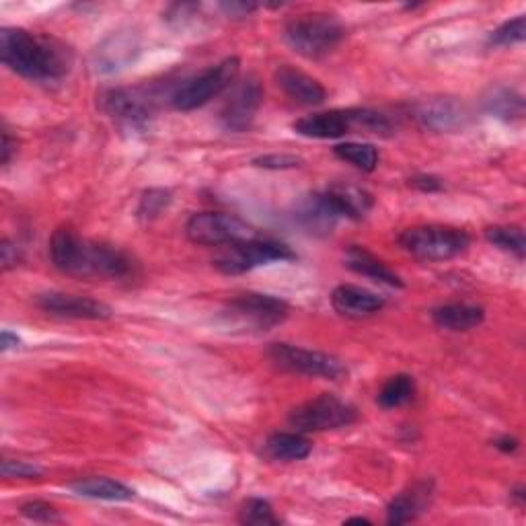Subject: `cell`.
<instances>
[{
  "mask_svg": "<svg viewBox=\"0 0 526 526\" xmlns=\"http://www.w3.org/2000/svg\"><path fill=\"white\" fill-rule=\"evenodd\" d=\"M50 259L62 274L77 278H128L134 261L128 253L105 243L89 241L70 227H60L50 241Z\"/></svg>",
  "mask_w": 526,
  "mask_h": 526,
  "instance_id": "1",
  "label": "cell"
},
{
  "mask_svg": "<svg viewBox=\"0 0 526 526\" xmlns=\"http://www.w3.org/2000/svg\"><path fill=\"white\" fill-rule=\"evenodd\" d=\"M0 58L19 77L35 83L58 81L72 68V52L64 44L21 27L0 31Z\"/></svg>",
  "mask_w": 526,
  "mask_h": 526,
  "instance_id": "2",
  "label": "cell"
},
{
  "mask_svg": "<svg viewBox=\"0 0 526 526\" xmlns=\"http://www.w3.org/2000/svg\"><path fill=\"white\" fill-rule=\"evenodd\" d=\"M346 27L331 13H309L298 15L288 21L284 29L286 44L298 54L309 60L323 58L331 54L344 42Z\"/></svg>",
  "mask_w": 526,
  "mask_h": 526,
  "instance_id": "3",
  "label": "cell"
},
{
  "mask_svg": "<svg viewBox=\"0 0 526 526\" xmlns=\"http://www.w3.org/2000/svg\"><path fill=\"white\" fill-rule=\"evenodd\" d=\"M399 245L403 251L422 261H446L465 253L471 245V237L457 227L422 224V227L405 229L399 235Z\"/></svg>",
  "mask_w": 526,
  "mask_h": 526,
  "instance_id": "4",
  "label": "cell"
},
{
  "mask_svg": "<svg viewBox=\"0 0 526 526\" xmlns=\"http://www.w3.org/2000/svg\"><path fill=\"white\" fill-rule=\"evenodd\" d=\"M241 62L239 58H224L222 62L208 66L196 77L187 79L179 89L171 95V103L179 111H194L198 107H204L214 97L222 95L227 89L233 87L237 81Z\"/></svg>",
  "mask_w": 526,
  "mask_h": 526,
  "instance_id": "5",
  "label": "cell"
},
{
  "mask_svg": "<svg viewBox=\"0 0 526 526\" xmlns=\"http://www.w3.org/2000/svg\"><path fill=\"white\" fill-rule=\"evenodd\" d=\"M296 253L278 241L249 239L235 245H227L214 257V268L227 276H239L261 266H270L276 261H292Z\"/></svg>",
  "mask_w": 526,
  "mask_h": 526,
  "instance_id": "6",
  "label": "cell"
},
{
  "mask_svg": "<svg viewBox=\"0 0 526 526\" xmlns=\"http://www.w3.org/2000/svg\"><path fill=\"white\" fill-rule=\"evenodd\" d=\"M290 307L286 300L272 296L247 292L239 294L229 300L222 315L231 325L239 329H253V331H270L286 321Z\"/></svg>",
  "mask_w": 526,
  "mask_h": 526,
  "instance_id": "7",
  "label": "cell"
},
{
  "mask_svg": "<svg viewBox=\"0 0 526 526\" xmlns=\"http://www.w3.org/2000/svg\"><path fill=\"white\" fill-rule=\"evenodd\" d=\"M356 409L335 395H319L303 405H298L290 411L288 422L296 432L311 434V432H327L348 428L356 422Z\"/></svg>",
  "mask_w": 526,
  "mask_h": 526,
  "instance_id": "8",
  "label": "cell"
},
{
  "mask_svg": "<svg viewBox=\"0 0 526 526\" xmlns=\"http://www.w3.org/2000/svg\"><path fill=\"white\" fill-rule=\"evenodd\" d=\"M268 358L274 366L284 372L300 374V377L325 379V381H340L348 372L346 364L325 352L298 348L290 344H272L268 348Z\"/></svg>",
  "mask_w": 526,
  "mask_h": 526,
  "instance_id": "9",
  "label": "cell"
},
{
  "mask_svg": "<svg viewBox=\"0 0 526 526\" xmlns=\"http://www.w3.org/2000/svg\"><path fill=\"white\" fill-rule=\"evenodd\" d=\"M185 235L192 243L206 247H227L257 237L251 224L222 212L194 214L185 224Z\"/></svg>",
  "mask_w": 526,
  "mask_h": 526,
  "instance_id": "10",
  "label": "cell"
},
{
  "mask_svg": "<svg viewBox=\"0 0 526 526\" xmlns=\"http://www.w3.org/2000/svg\"><path fill=\"white\" fill-rule=\"evenodd\" d=\"M99 103L111 120L130 130L146 126L153 116V99L140 89H107L99 97Z\"/></svg>",
  "mask_w": 526,
  "mask_h": 526,
  "instance_id": "11",
  "label": "cell"
},
{
  "mask_svg": "<svg viewBox=\"0 0 526 526\" xmlns=\"http://www.w3.org/2000/svg\"><path fill=\"white\" fill-rule=\"evenodd\" d=\"M263 103V87L255 77L237 83L220 114L222 126L229 132H245L251 128Z\"/></svg>",
  "mask_w": 526,
  "mask_h": 526,
  "instance_id": "12",
  "label": "cell"
},
{
  "mask_svg": "<svg viewBox=\"0 0 526 526\" xmlns=\"http://www.w3.org/2000/svg\"><path fill=\"white\" fill-rule=\"evenodd\" d=\"M37 307L42 311L66 317V319H85V321H105L111 317V309L101 300L64 292H48L37 298Z\"/></svg>",
  "mask_w": 526,
  "mask_h": 526,
  "instance_id": "13",
  "label": "cell"
},
{
  "mask_svg": "<svg viewBox=\"0 0 526 526\" xmlns=\"http://www.w3.org/2000/svg\"><path fill=\"white\" fill-rule=\"evenodd\" d=\"M292 218L309 235H329L335 229V224L342 220L340 212H337L325 192L300 198L294 206Z\"/></svg>",
  "mask_w": 526,
  "mask_h": 526,
  "instance_id": "14",
  "label": "cell"
},
{
  "mask_svg": "<svg viewBox=\"0 0 526 526\" xmlns=\"http://www.w3.org/2000/svg\"><path fill=\"white\" fill-rule=\"evenodd\" d=\"M292 128L296 134L305 136V138H315V140L344 138L346 134L356 132L354 130V111L352 109L321 111V114L300 118L298 122H294Z\"/></svg>",
  "mask_w": 526,
  "mask_h": 526,
  "instance_id": "15",
  "label": "cell"
},
{
  "mask_svg": "<svg viewBox=\"0 0 526 526\" xmlns=\"http://www.w3.org/2000/svg\"><path fill=\"white\" fill-rule=\"evenodd\" d=\"M331 305L342 317L362 319L385 309V298L362 286L342 284L331 292Z\"/></svg>",
  "mask_w": 526,
  "mask_h": 526,
  "instance_id": "16",
  "label": "cell"
},
{
  "mask_svg": "<svg viewBox=\"0 0 526 526\" xmlns=\"http://www.w3.org/2000/svg\"><path fill=\"white\" fill-rule=\"evenodd\" d=\"M276 85L296 103L300 105H309V107H315V105H321L327 97V91L325 87L313 79L311 74L298 70L290 64H282L276 68Z\"/></svg>",
  "mask_w": 526,
  "mask_h": 526,
  "instance_id": "17",
  "label": "cell"
},
{
  "mask_svg": "<svg viewBox=\"0 0 526 526\" xmlns=\"http://www.w3.org/2000/svg\"><path fill=\"white\" fill-rule=\"evenodd\" d=\"M418 122L434 132H453L463 126L465 109L453 99H428L416 107Z\"/></svg>",
  "mask_w": 526,
  "mask_h": 526,
  "instance_id": "18",
  "label": "cell"
},
{
  "mask_svg": "<svg viewBox=\"0 0 526 526\" xmlns=\"http://www.w3.org/2000/svg\"><path fill=\"white\" fill-rule=\"evenodd\" d=\"M432 498V483L418 481L413 483L409 490L395 496L387 506V522L389 524H407L416 520L426 508L430 506Z\"/></svg>",
  "mask_w": 526,
  "mask_h": 526,
  "instance_id": "19",
  "label": "cell"
},
{
  "mask_svg": "<svg viewBox=\"0 0 526 526\" xmlns=\"http://www.w3.org/2000/svg\"><path fill=\"white\" fill-rule=\"evenodd\" d=\"M140 46L132 33H114L95 50V68L101 72H114L134 62Z\"/></svg>",
  "mask_w": 526,
  "mask_h": 526,
  "instance_id": "20",
  "label": "cell"
},
{
  "mask_svg": "<svg viewBox=\"0 0 526 526\" xmlns=\"http://www.w3.org/2000/svg\"><path fill=\"white\" fill-rule=\"evenodd\" d=\"M346 266L352 272H356V274H360L372 282L387 284L391 288H403V280L387 266V263H383L377 255H372L368 249H364L360 245L348 247Z\"/></svg>",
  "mask_w": 526,
  "mask_h": 526,
  "instance_id": "21",
  "label": "cell"
},
{
  "mask_svg": "<svg viewBox=\"0 0 526 526\" xmlns=\"http://www.w3.org/2000/svg\"><path fill=\"white\" fill-rule=\"evenodd\" d=\"M327 198L333 202V206L340 212L342 218L350 220H362L374 206V198L364 187L352 185V183H335L329 190H325Z\"/></svg>",
  "mask_w": 526,
  "mask_h": 526,
  "instance_id": "22",
  "label": "cell"
},
{
  "mask_svg": "<svg viewBox=\"0 0 526 526\" xmlns=\"http://www.w3.org/2000/svg\"><path fill=\"white\" fill-rule=\"evenodd\" d=\"M70 490L89 500H103V502H130L134 500L136 492L132 487L124 485L122 481L109 477H87L70 483Z\"/></svg>",
  "mask_w": 526,
  "mask_h": 526,
  "instance_id": "23",
  "label": "cell"
},
{
  "mask_svg": "<svg viewBox=\"0 0 526 526\" xmlns=\"http://www.w3.org/2000/svg\"><path fill=\"white\" fill-rule=\"evenodd\" d=\"M263 450H266V457H270L272 461L294 463L307 459L311 455L313 444L300 432H276L263 444Z\"/></svg>",
  "mask_w": 526,
  "mask_h": 526,
  "instance_id": "24",
  "label": "cell"
},
{
  "mask_svg": "<svg viewBox=\"0 0 526 526\" xmlns=\"http://www.w3.org/2000/svg\"><path fill=\"white\" fill-rule=\"evenodd\" d=\"M432 319L440 329L446 331H469L483 323L485 311L469 303H450L436 307L432 311Z\"/></svg>",
  "mask_w": 526,
  "mask_h": 526,
  "instance_id": "25",
  "label": "cell"
},
{
  "mask_svg": "<svg viewBox=\"0 0 526 526\" xmlns=\"http://www.w3.org/2000/svg\"><path fill=\"white\" fill-rule=\"evenodd\" d=\"M483 107L490 116L500 118L504 122H518L524 118V99L520 93L496 87L483 97Z\"/></svg>",
  "mask_w": 526,
  "mask_h": 526,
  "instance_id": "26",
  "label": "cell"
},
{
  "mask_svg": "<svg viewBox=\"0 0 526 526\" xmlns=\"http://www.w3.org/2000/svg\"><path fill=\"white\" fill-rule=\"evenodd\" d=\"M333 153L366 173H372L379 165V148L368 142H342L333 148Z\"/></svg>",
  "mask_w": 526,
  "mask_h": 526,
  "instance_id": "27",
  "label": "cell"
},
{
  "mask_svg": "<svg viewBox=\"0 0 526 526\" xmlns=\"http://www.w3.org/2000/svg\"><path fill=\"white\" fill-rule=\"evenodd\" d=\"M413 395H416V381H413V377H409V374H395V377H391L383 385L377 401L383 409H397L409 403Z\"/></svg>",
  "mask_w": 526,
  "mask_h": 526,
  "instance_id": "28",
  "label": "cell"
},
{
  "mask_svg": "<svg viewBox=\"0 0 526 526\" xmlns=\"http://www.w3.org/2000/svg\"><path fill=\"white\" fill-rule=\"evenodd\" d=\"M485 239L490 241L494 247L508 251L518 259H524V255H526V239H524V231L520 227L498 224V227L485 229Z\"/></svg>",
  "mask_w": 526,
  "mask_h": 526,
  "instance_id": "29",
  "label": "cell"
},
{
  "mask_svg": "<svg viewBox=\"0 0 526 526\" xmlns=\"http://www.w3.org/2000/svg\"><path fill=\"white\" fill-rule=\"evenodd\" d=\"M354 111V130L366 132V134H377V136H389L393 134L395 126L393 122L374 109H352Z\"/></svg>",
  "mask_w": 526,
  "mask_h": 526,
  "instance_id": "30",
  "label": "cell"
},
{
  "mask_svg": "<svg viewBox=\"0 0 526 526\" xmlns=\"http://www.w3.org/2000/svg\"><path fill=\"white\" fill-rule=\"evenodd\" d=\"M526 37V17L518 15L510 21H504L498 29L490 33V46L494 48H510L516 44H522Z\"/></svg>",
  "mask_w": 526,
  "mask_h": 526,
  "instance_id": "31",
  "label": "cell"
},
{
  "mask_svg": "<svg viewBox=\"0 0 526 526\" xmlns=\"http://www.w3.org/2000/svg\"><path fill=\"white\" fill-rule=\"evenodd\" d=\"M239 522L251 526H266V524H278L280 520L274 516V508L268 500L249 498L239 508Z\"/></svg>",
  "mask_w": 526,
  "mask_h": 526,
  "instance_id": "32",
  "label": "cell"
},
{
  "mask_svg": "<svg viewBox=\"0 0 526 526\" xmlns=\"http://www.w3.org/2000/svg\"><path fill=\"white\" fill-rule=\"evenodd\" d=\"M169 204H171V194L167 190H148L140 198L138 216L144 220H153L161 216Z\"/></svg>",
  "mask_w": 526,
  "mask_h": 526,
  "instance_id": "33",
  "label": "cell"
},
{
  "mask_svg": "<svg viewBox=\"0 0 526 526\" xmlns=\"http://www.w3.org/2000/svg\"><path fill=\"white\" fill-rule=\"evenodd\" d=\"M253 165L259 169H270V171H286V169H296L303 165V159L296 157V155H261L257 159H253Z\"/></svg>",
  "mask_w": 526,
  "mask_h": 526,
  "instance_id": "34",
  "label": "cell"
},
{
  "mask_svg": "<svg viewBox=\"0 0 526 526\" xmlns=\"http://www.w3.org/2000/svg\"><path fill=\"white\" fill-rule=\"evenodd\" d=\"M21 514L33 522H58L60 520V514L58 510L48 504V502H40V500H35V502H27L21 506Z\"/></svg>",
  "mask_w": 526,
  "mask_h": 526,
  "instance_id": "35",
  "label": "cell"
},
{
  "mask_svg": "<svg viewBox=\"0 0 526 526\" xmlns=\"http://www.w3.org/2000/svg\"><path fill=\"white\" fill-rule=\"evenodd\" d=\"M0 471H3L5 477H17V479H37L42 477V469L27 463V461H13V459H5L3 465H0Z\"/></svg>",
  "mask_w": 526,
  "mask_h": 526,
  "instance_id": "36",
  "label": "cell"
},
{
  "mask_svg": "<svg viewBox=\"0 0 526 526\" xmlns=\"http://www.w3.org/2000/svg\"><path fill=\"white\" fill-rule=\"evenodd\" d=\"M218 9L224 15H227L229 19H245L251 13H255L259 9V5H255V3H237V0H233V3H220Z\"/></svg>",
  "mask_w": 526,
  "mask_h": 526,
  "instance_id": "37",
  "label": "cell"
},
{
  "mask_svg": "<svg viewBox=\"0 0 526 526\" xmlns=\"http://www.w3.org/2000/svg\"><path fill=\"white\" fill-rule=\"evenodd\" d=\"M409 185L416 187V190L424 192V194H434L442 190V181L434 175H416L413 179H409Z\"/></svg>",
  "mask_w": 526,
  "mask_h": 526,
  "instance_id": "38",
  "label": "cell"
},
{
  "mask_svg": "<svg viewBox=\"0 0 526 526\" xmlns=\"http://www.w3.org/2000/svg\"><path fill=\"white\" fill-rule=\"evenodd\" d=\"M15 150H17V140H13V136H11L9 130L5 128V130H3V146H0V163L9 165L11 157L15 155Z\"/></svg>",
  "mask_w": 526,
  "mask_h": 526,
  "instance_id": "39",
  "label": "cell"
},
{
  "mask_svg": "<svg viewBox=\"0 0 526 526\" xmlns=\"http://www.w3.org/2000/svg\"><path fill=\"white\" fill-rule=\"evenodd\" d=\"M0 251H3V268L5 270H9L11 266H17L19 251L11 241H3V247H0Z\"/></svg>",
  "mask_w": 526,
  "mask_h": 526,
  "instance_id": "40",
  "label": "cell"
},
{
  "mask_svg": "<svg viewBox=\"0 0 526 526\" xmlns=\"http://www.w3.org/2000/svg\"><path fill=\"white\" fill-rule=\"evenodd\" d=\"M494 446H496L498 450H502V453L510 455V453H516L518 446H520V442H518L514 436H510V434H504V436H500V438H496V440H494Z\"/></svg>",
  "mask_w": 526,
  "mask_h": 526,
  "instance_id": "41",
  "label": "cell"
},
{
  "mask_svg": "<svg viewBox=\"0 0 526 526\" xmlns=\"http://www.w3.org/2000/svg\"><path fill=\"white\" fill-rule=\"evenodd\" d=\"M21 344V340L17 337V333H11L9 329L3 331V335H0V350L3 352H9L11 348H17Z\"/></svg>",
  "mask_w": 526,
  "mask_h": 526,
  "instance_id": "42",
  "label": "cell"
},
{
  "mask_svg": "<svg viewBox=\"0 0 526 526\" xmlns=\"http://www.w3.org/2000/svg\"><path fill=\"white\" fill-rule=\"evenodd\" d=\"M516 502H518V506H524V500H526V496H524V487L522 485H518L516 487V490L510 494Z\"/></svg>",
  "mask_w": 526,
  "mask_h": 526,
  "instance_id": "43",
  "label": "cell"
},
{
  "mask_svg": "<svg viewBox=\"0 0 526 526\" xmlns=\"http://www.w3.org/2000/svg\"><path fill=\"white\" fill-rule=\"evenodd\" d=\"M354 522H358V524H370V520H368V518H362V516H354V518H348V520H346V524H354Z\"/></svg>",
  "mask_w": 526,
  "mask_h": 526,
  "instance_id": "44",
  "label": "cell"
}]
</instances>
